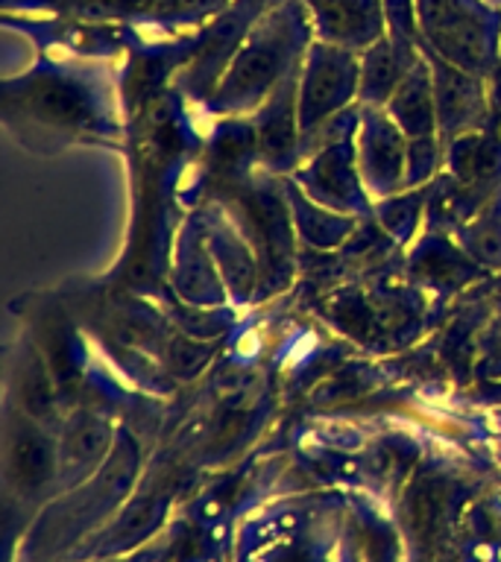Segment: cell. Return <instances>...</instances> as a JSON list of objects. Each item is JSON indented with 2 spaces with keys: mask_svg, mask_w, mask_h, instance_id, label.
<instances>
[{
  "mask_svg": "<svg viewBox=\"0 0 501 562\" xmlns=\"http://www.w3.org/2000/svg\"><path fill=\"white\" fill-rule=\"evenodd\" d=\"M320 30L343 44H364L378 35V0H308Z\"/></svg>",
  "mask_w": 501,
  "mask_h": 562,
  "instance_id": "obj_1",
  "label": "cell"
}]
</instances>
